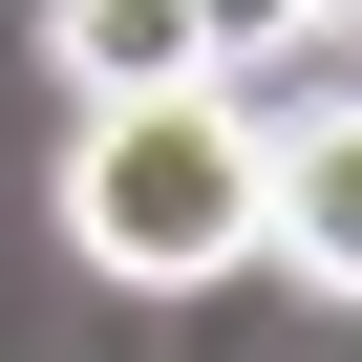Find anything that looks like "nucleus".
<instances>
[{
  "instance_id": "nucleus-5",
  "label": "nucleus",
  "mask_w": 362,
  "mask_h": 362,
  "mask_svg": "<svg viewBox=\"0 0 362 362\" xmlns=\"http://www.w3.org/2000/svg\"><path fill=\"white\" fill-rule=\"evenodd\" d=\"M298 43H362V0H298Z\"/></svg>"
},
{
  "instance_id": "nucleus-3",
  "label": "nucleus",
  "mask_w": 362,
  "mask_h": 362,
  "mask_svg": "<svg viewBox=\"0 0 362 362\" xmlns=\"http://www.w3.org/2000/svg\"><path fill=\"white\" fill-rule=\"evenodd\" d=\"M277 277H320V298H362V86L277 128Z\"/></svg>"
},
{
  "instance_id": "nucleus-2",
  "label": "nucleus",
  "mask_w": 362,
  "mask_h": 362,
  "mask_svg": "<svg viewBox=\"0 0 362 362\" xmlns=\"http://www.w3.org/2000/svg\"><path fill=\"white\" fill-rule=\"evenodd\" d=\"M43 86L64 107H170V86H214V43H192V0H43Z\"/></svg>"
},
{
  "instance_id": "nucleus-4",
  "label": "nucleus",
  "mask_w": 362,
  "mask_h": 362,
  "mask_svg": "<svg viewBox=\"0 0 362 362\" xmlns=\"http://www.w3.org/2000/svg\"><path fill=\"white\" fill-rule=\"evenodd\" d=\"M192 43H214V86H235L256 43H298V0H192Z\"/></svg>"
},
{
  "instance_id": "nucleus-1",
  "label": "nucleus",
  "mask_w": 362,
  "mask_h": 362,
  "mask_svg": "<svg viewBox=\"0 0 362 362\" xmlns=\"http://www.w3.org/2000/svg\"><path fill=\"white\" fill-rule=\"evenodd\" d=\"M64 256L128 298H192L277 256V128L256 86H170V107H86L64 128Z\"/></svg>"
}]
</instances>
